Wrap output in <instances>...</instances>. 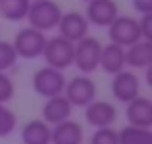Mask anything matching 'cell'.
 Segmentation results:
<instances>
[{
	"label": "cell",
	"mask_w": 152,
	"mask_h": 144,
	"mask_svg": "<svg viewBox=\"0 0 152 144\" xmlns=\"http://www.w3.org/2000/svg\"><path fill=\"white\" fill-rule=\"evenodd\" d=\"M61 15H63V9L54 0H31L25 19L29 21L31 29H38V32L46 34V32H50L58 25Z\"/></svg>",
	"instance_id": "obj_1"
},
{
	"label": "cell",
	"mask_w": 152,
	"mask_h": 144,
	"mask_svg": "<svg viewBox=\"0 0 152 144\" xmlns=\"http://www.w3.org/2000/svg\"><path fill=\"white\" fill-rule=\"evenodd\" d=\"M102 44L94 36H86L73 44V65L81 71V75H90L98 69Z\"/></svg>",
	"instance_id": "obj_2"
},
{
	"label": "cell",
	"mask_w": 152,
	"mask_h": 144,
	"mask_svg": "<svg viewBox=\"0 0 152 144\" xmlns=\"http://www.w3.org/2000/svg\"><path fill=\"white\" fill-rule=\"evenodd\" d=\"M96 84L90 75H75L65 84L63 96L69 100L71 107H81L86 109L90 102L96 100Z\"/></svg>",
	"instance_id": "obj_3"
},
{
	"label": "cell",
	"mask_w": 152,
	"mask_h": 144,
	"mask_svg": "<svg viewBox=\"0 0 152 144\" xmlns=\"http://www.w3.org/2000/svg\"><path fill=\"white\" fill-rule=\"evenodd\" d=\"M106 29H108L110 44H117L121 48H129V46H133V44H137L142 40L137 19H133L129 15H119Z\"/></svg>",
	"instance_id": "obj_4"
},
{
	"label": "cell",
	"mask_w": 152,
	"mask_h": 144,
	"mask_svg": "<svg viewBox=\"0 0 152 144\" xmlns=\"http://www.w3.org/2000/svg\"><path fill=\"white\" fill-rule=\"evenodd\" d=\"M13 48H15V54L17 59H38L42 57L44 52V46H46V36L38 29H31V27H23L17 32L15 40L11 42Z\"/></svg>",
	"instance_id": "obj_5"
},
{
	"label": "cell",
	"mask_w": 152,
	"mask_h": 144,
	"mask_svg": "<svg viewBox=\"0 0 152 144\" xmlns=\"http://www.w3.org/2000/svg\"><path fill=\"white\" fill-rule=\"evenodd\" d=\"M42 57H44V61H46V67L65 71L67 67L73 65V44L67 42V40L61 38V36L46 38V46H44Z\"/></svg>",
	"instance_id": "obj_6"
},
{
	"label": "cell",
	"mask_w": 152,
	"mask_h": 144,
	"mask_svg": "<svg viewBox=\"0 0 152 144\" xmlns=\"http://www.w3.org/2000/svg\"><path fill=\"white\" fill-rule=\"evenodd\" d=\"M65 84H67L65 73L58 71V69H52V67H40L34 73V79H31L34 90L44 98L61 96L63 90H65Z\"/></svg>",
	"instance_id": "obj_7"
},
{
	"label": "cell",
	"mask_w": 152,
	"mask_h": 144,
	"mask_svg": "<svg viewBox=\"0 0 152 144\" xmlns=\"http://www.w3.org/2000/svg\"><path fill=\"white\" fill-rule=\"evenodd\" d=\"M86 21L88 25H96V27H108L117 17H119V7L115 0H92L86 2Z\"/></svg>",
	"instance_id": "obj_8"
},
{
	"label": "cell",
	"mask_w": 152,
	"mask_h": 144,
	"mask_svg": "<svg viewBox=\"0 0 152 144\" xmlns=\"http://www.w3.org/2000/svg\"><path fill=\"white\" fill-rule=\"evenodd\" d=\"M56 29H58V36H61V38H65V40L71 42V44H75V42H79L81 38L88 36L90 25H88L83 13L69 11V13H63V15H61V21H58Z\"/></svg>",
	"instance_id": "obj_9"
},
{
	"label": "cell",
	"mask_w": 152,
	"mask_h": 144,
	"mask_svg": "<svg viewBox=\"0 0 152 144\" xmlns=\"http://www.w3.org/2000/svg\"><path fill=\"white\" fill-rule=\"evenodd\" d=\"M110 92L115 96V100L119 102H131L133 98L140 96V79L133 71H119L117 75H113V84H110Z\"/></svg>",
	"instance_id": "obj_10"
},
{
	"label": "cell",
	"mask_w": 152,
	"mask_h": 144,
	"mask_svg": "<svg viewBox=\"0 0 152 144\" xmlns=\"http://www.w3.org/2000/svg\"><path fill=\"white\" fill-rule=\"evenodd\" d=\"M86 121L94 129L113 127V123L117 121V107L108 100H94L86 107Z\"/></svg>",
	"instance_id": "obj_11"
},
{
	"label": "cell",
	"mask_w": 152,
	"mask_h": 144,
	"mask_svg": "<svg viewBox=\"0 0 152 144\" xmlns=\"http://www.w3.org/2000/svg\"><path fill=\"white\" fill-rule=\"evenodd\" d=\"M125 117H127L129 125L150 129V125H152V100L140 94L137 98H133L131 102H127Z\"/></svg>",
	"instance_id": "obj_12"
},
{
	"label": "cell",
	"mask_w": 152,
	"mask_h": 144,
	"mask_svg": "<svg viewBox=\"0 0 152 144\" xmlns=\"http://www.w3.org/2000/svg\"><path fill=\"white\" fill-rule=\"evenodd\" d=\"M71 113H73V107L69 104V100L63 94L52 96V98H46V102L42 107V121L52 127V125H58V123L71 119Z\"/></svg>",
	"instance_id": "obj_13"
},
{
	"label": "cell",
	"mask_w": 152,
	"mask_h": 144,
	"mask_svg": "<svg viewBox=\"0 0 152 144\" xmlns=\"http://www.w3.org/2000/svg\"><path fill=\"white\" fill-rule=\"evenodd\" d=\"M81 142H83V127L73 119H67L50 127V144H81Z\"/></svg>",
	"instance_id": "obj_14"
},
{
	"label": "cell",
	"mask_w": 152,
	"mask_h": 144,
	"mask_svg": "<svg viewBox=\"0 0 152 144\" xmlns=\"http://www.w3.org/2000/svg\"><path fill=\"white\" fill-rule=\"evenodd\" d=\"M98 67H102V71H106L110 75H117L119 71H123L125 69V48L110 44V42L106 46H102Z\"/></svg>",
	"instance_id": "obj_15"
},
{
	"label": "cell",
	"mask_w": 152,
	"mask_h": 144,
	"mask_svg": "<svg viewBox=\"0 0 152 144\" xmlns=\"http://www.w3.org/2000/svg\"><path fill=\"white\" fill-rule=\"evenodd\" d=\"M152 63V42L140 40L137 44L125 48V65L131 69H148Z\"/></svg>",
	"instance_id": "obj_16"
},
{
	"label": "cell",
	"mask_w": 152,
	"mask_h": 144,
	"mask_svg": "<svg viewBox=\"0 0 152 144\" xmlns=\"http://www.w3.org/2000/svg\"><path fill=\"white\" fill-rule=\"evenodd\" d=\"M23 144H50V125L42 119H31L21 129Z\"/></svg>",
	"instance_id": "obj_17"
},
{
	"label": "cell",
	"mask_w": 152,
	"mask_h": 144,
	"mask_svg": "<svg viewBox=\"0 0 152 144\" xmlns=\"http://www.w3.org/2000/svg\"><path fill=\"white\" fill-rule=\"evenodd\" d=\"M31 0H0V15L7 21H23L27 17Z\"/></svg>",
	"instance_id": "obj_18"
},
{
	"label": "cell",
	"mask_w": 152,
	"mask_h": 144,
	"mask_svg": "<svg viewBox=\"0 0 152 144\" xmlns=\"http://www.w3.org/2000/svg\"><path fill=\"white\" fill-rule=\"evenodd\" d=\"M119 144H152V132L146 127L125 125L119 129Z\"/></svg>",
	"instance_id": "obj_19"
},
{
	"label": "cell",
	"mask_w": 152,
	"mask_h": 144,
	"mask_svg": "<svg viewBox=\"0 0 152 144\" xmlns=\"http://www.w3.org/2000/svg\"><path fill=\"white\" fill-rule=\"evenodd\" d=\"M17 129V115L7 104H0V138L11 136Z\"/></svg>",
	"instance_id": "obj_20"
},
{
	"label": "cell",
	"mask_w": 152,
	"mask_h": 144,
	"mask_svg": "<svg viewBox=\"0 0 152 144\" xmlns=\"http://www.w3.org/2000/svg\"><path fill=\"white\" fill-rule=\"evenodd\" d=\"M15 65H17V54H15L13 44L0 40V73H7Z\"/></svg>",
	"instance_id": "obj_21"
},
{
	"label": "cell",
	"mask_w": 152,
	"mask_h": 144,
	"mask_svg": "<svg viewBox=\"0 0 152 144\" xmlns=\"http://www.w3.org/2000/svg\"><path fill=\"white\" fill-rule=\"evenodd\" d=\"M90 144H119V132L115 127L94 129V134L90 136Z\"/></svg>",
	"instance_id": "obj_22"
},
{
	"label": "cell",
	"mask_w": 152,
	"mask_h": 144,
	"mask_svg": "<svg viewBox=\"0 0 152 144\" xmlns=\"http://www.w3.org/2000/svg\"><path fill=\"white\" fill-rule=\"evenodd\" d=\"M15 96V84L7 73H0V104H7Z\"/></svg>",
	"instance_id": "obj_23"
},
{
	"label": "cell",
	"mask_w": 152,
	"mask_h": 144,
	"mask_svg": "<svg viewBox=\"0 0 152 144\" xmlns=\"http://www.w3.org/2000/svg\"><path fill=\"white\" fill-rule=\"evenodd\" d=\"M137 25H140V36L144 42H152V13L148 15H142L137 19Z\"/></svg>",
	"instance_id": "obj_24"
},
{
	"label": "cell",
	"mask_w": 152,
	"mask_h": 144,
	"mask_svg": "<svg viewBox=\"0 0 152 144\" xmlns=\"http://www.w3.org/2000/svg\"><path fill=\"white\" fill-rule=\"evenodd\" d=\"M131 4H133L135 13H140V15L152 13V0H131Z\"/></svg>",
	"instance_id": "obj_25"
},
{
	"label": "cell",
	"mask_w": 152,
	"mask_h": 144,
	"mask_svg": "<svg viewBox=\"0 0 152 144\" xmlns=\"http://www.w3.org/2000/svg\"><path fill=\"white\" fill-rule=\"evenodd\" d=\"M81 2H92V0H81Z\"/></svg>",
	"instance_id": "obj_26"
}]
</instances>
